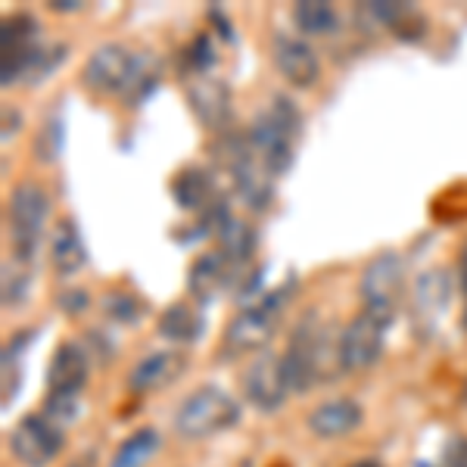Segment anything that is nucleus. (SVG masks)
<instances>
[{"label":"nucleus","mask_w":467,"mask_h":467,"mask_svg":"<svg viewBox=\"0 0 467 467\" xmlns=\"http://www.w3.org/2000/svg\"><path fill=\"white\" fill-rule=\"evenodd\" d=\"M246 134H250V144L255 156H259V162L265 165L271 178H277L293 165L296 144L303 138V116H299L296 103L290 97L277 94L271 100V107L253 119Z\"/></svg>","instance_id":"obj_1"},{"label":"nucleus","mask_w":467,"mask_h":467,"mask_svg":"<svg viewBox=\"0 0 467 467\" xmlns=\"http://www.w3.org/2000/svg\"><path fill=\"white\" fill-rule=\"evenodd\" d=\"M296 293V281L281 284L277 290L262 293L250 306H244L228 321L222 334V352L224 356H244V352H262L271 337L277 334V321L284 315V306Z\"/></svg>","instance_id":"obj_2"},{"label":"nucleus","mask_w":467,"mask_h":467,"mask_svg":"<svg viewBox=\"0 0 467 467\" xmlns=\"http://www.w3.org/2000/svg\"><path fill=\"white\" fill-rule=\"evenodd\" d=\"M215 162L224 175L231 178L237 197L246 202L255 213L268 209L271 197H275V187H271L268 169L259 162L255 150L250 144V134L246 131H222L215 140Z\"/></svg>","instance_id":"obj_3"},{"label":"nucleus","mask_w":467,"mask_h":467,"mask_svg":"<svg viewBox=\"0 0 467 467\" xmlns=\"http://www.w3.org/2000/svg\"><path fill=\"white\" fill-rule=\"evenodd\" d=\"M330 358L340 361V349H330L327 327L315 312H306L293 327L287 352H284V371H287L293 393H308L315 383L324 380Z\"/></svg>","instance_id":"obj_4"},{"label":"nucleus","mask_w":467,"mask_h":467,"mask_svg":"<svg viewBox=\"0 0 467 467\" xmlns=\"http://www.w3.org/2000/svg\"><path fill=\"white\" fill-rule=\"evenodd\" d=\"M240 420V405L222 387L193 389L175 411V433L184 440H206V436L231 431Z\"/></svg>","instance_id":"obj_5"},{"label":"nucleus","mask_w":467,"mask_h":467,"mask_svg":"<svg viewBox=\"0 0 467 467\" xmlns=\"http://www.w3.org/2000/svg\"><path fill=\"white\" fill-rule=\"evenodd\" d=\"M50 200L37 184H19L10 193V240L13 253L22 265H32L37 250H41L44 228H47Z\"/></svg>","instance_id":"obj_6"},{"label":"nucleus","mask_w":467,"mask_h":467,"mask_svg":"<svg viewBox=\"0 0 467 467\" xmlns=\"http://www.w3.org/2000/svg\"><path fill=\"white\" fill-rule=\"evenodd\" d=\"M361 303L365 312H371L374 318L393 324L399 306L405 296V262L399 253H380L368 262V268L361 271Z\"/></svg>","instance_id":"obj_7"},{"label":"nucleus","mask_w":467,"mask_h":467,"mask_svg":"<svg viewBox=\"0 0 467 467\" xmlns=\"http://www.w3.org/2000/svg\"><path fill=\"white\" fill-rule=\"evenodd\" d=\"M147 59L131 54L128 47L122 44H103V47H97L90 59L85 63V69H81V78H85V85L90 90H97V94H128V90L134 88V81H138V75L144 72Z\"/></svg>","instance_id":"obj_8"},{"label":"nucleus","mask_w":467,"mask_h":467,"mask_svg":"<svg viewBox=\"0 0 467 467\" xmlns=\"http://www.w3.org/2000/svg\"><path fill=\"white\" fill-rule=\"evenodd\" d=\"M66 446L63 427H57L44 414H26L10 436V451L26 467H50Z\"/></svg>","instance_id":"obj_9"},{"label":"nucleus","mask_w":467,"mask_h":467,"mask_svg":"<svg viewBox=\"0 0 467 467\" xmlns=\"http://www.w3.org/2000/svg\"><path fill=\"white\" fill-rule=\"evenodd\" d=\"M244 393L250 399L253 409H259L265 414L281 409V405L287 402V396L293 393L287 371H284V356H277V352H271V349L255 352L250 368L244 371Z\"/></svg>","instance_id":"obj_10"},{"label":"nucleus","mask_w":467,"mask_h":467,"mask_svg":"<svg viewBox=\"0 0 467 467\" xmlns=\"http://www.w3.org/2000/svg\"><path fill=\"white\" fill-rule=\"evenodd\" d=\"M389 324L374 318L371 312H361L346 324L340 337V368L343 371H368L371 365H378L383 356V340H387Z\"/></svg>","instance_id":"obj_11"},{"label":"nucleus","mask_w":467,"mask_h":467,"mask_svg":"<svg viewBox=\"0 0 467 467\" xmlns=\"http://www.w3.org/2000/svg\"><path fill=\"white\" fill-rule=\"evenodd\" d=\"M184 90L193 116L209 131L222 134L231 122V88L218 75L209 72H184Z\"/></svg>","instance_id":"obj_12"},{"label":"nucleus","mask_w":467,"mask_h":467,"mask_svg":"<svg viewBox=\"0 0 467 467\" xmlns=\"http://www.w3.org/2000/svg\"><path fill=\"white\" fill-rule=\"evenodd\" d=\"M37 50H41V44H37V22L28 13H16V16L4 19V63H0L4 88H10L13 81L28 75Z\"/></svg>","instance_id":"obj_13"},{"label":"nucleus","mask_w":467,"mask_h":467,"mask_svg":"<svg viewBox=\"0 0 467 467\" xmlns=\"http://www.w3.org/2000/svg\"><path fill=\"white\" fill-rule=\"evenodd\" d=\"M271 57H275L277 72H281L293 88H312L315 81L321 78L318 54H315L312 44L303 41V37L277 32L275 41H271Z\"/></svg>","instance_id":"obj_14"},{"label":"nucleus","mask_w":467,"mask_h":467,"mask_svg":"<svg viewBox=\"0 0 467 467\" xmlns=\"http://www.w3.org/2000/svg\"><path fill=\"white\" fill-rule=\"evenodd\" d=\"M90 374L88 352L78 343H59L47 365V393L57 396H81Z\"/></svg>","instance_id":"obj_15"},{"label":"nucleus","mask_w":467,"mask_h":467,"mask_svg":"<svg viewBox=\"0 0 467 467\" xmlns=\"http://www.w3.org/2000/svg\"><path fill=\"white\" fill-rule=\"evenodd\" d=\"M187 368V356L178 349H165V352H153V356L140 358L138 365L128 374V389L131 393H153V389H162L169 383H175Z\"/></svg>","instance_id":"obj_16"},{"label":"nucleus","mask_w":467,"mask_h":467,"mask_svg":"<svg viewBox=\"0 0 467 467\" xmlns=\"http://www.w3.org/2000/svg\"><path fill=\"white\" fill-rule=\"evenodd\" d=\"M228 284H234V271L228 262L222 259V253H202L200 259H193L191 275H187V290L197 306H209L218 299Z\"/></svg>","instance_id":"obj_17"},{"label":"nucleus","mask_w":467,"mask_h":467,"mask_svg":"<svg viewBox=\"0 0 467 467\" xmlns=\"http://www.w3.org/2000/svg\"><path fill=\"white\" fill-rule=\"evenodd\" d=\"M451 299V281H449V271L433 268L427 275L418 277L414 284V315H418L420 327H436L442 321Z\"/></svg>","instance_id":"obj_18"},{"label":"nucleus","mask_w":467,"mask_h":467,"mask_svg":"<svg viewBox=\"0 0 467 467\" xmlns=\"http://www.w3.org/2000/svg\"><path fill=\"white\" fill-rule=\"evenodd\" d=\"M218 253L228 262L234 271V281H244L246 268L253 262V250H255V234L246 222H237V218H228V222L218 228Z\"/></svg>","instance_id":"obj_19"},{"label":"nucleus","mask_w":467,"mask_h":467,"mask_svg":"<svg viewBox=\"0 0 467 467\" xmlns=\"http://www.w3.org/2000/svg\"><path fill=\"white\" fill-rule=\"evenodd\" d=\"M361 424V409L352 399H330L308 414V431L321 440H337V436H349Z\"/></svg>","instance_id":"obj_20"},{"label":"nucleus","mask_w":467,"mask_h":467,"mask_svg":"<svg viewBox=\"0 0 467 467\" xmlns=\"http://www.w3.org/2000/svg\"><path fill=\"white\" fill-rule=\"evenodd\" d=\"M171 197H175L178 209H187V213H200V215L206 213L213 202L222 200L215 193L213 175H209L206 169H197V165L178 171L175 181H171Z\"/></svg>","instance_id":"obj_21"},{"label":"nucleus","mask_w":467,"mask_h":467,"mask_svg":"<svg viewBox=\"0 0 467 467\" xmlns=\"http://www.w3.org/2000/svg\"><path fill=\"white\" fill-rule=\"evenodd\" d=\"M50 262H54V271L59 277L75 275L81 265L88 262V246L81 240V231L72 218H63L54 231V240H50Z\"/></svg>","instance_id":"obj_22"},{"label":"nucleus","mask_w":467,"mask_h":467,"mask_svg":"<svg viewBox=\"0 0 467 467\" xmlns=\"http://www.w3.org/2000/svg\"><path fill=\"white\" fill-rule=\"evenodd\" d=\"M206 330V321H202V312L193 303H175L162 312L160 318V337L169 343L178 346H191L197 343Z\"/></svg>","instance_id":"obj_23"},{"label":"nucleus","mask_w":467,"mask_h":467,"mask_svg":"<svg viewBox=\"0 0 467 467\" xmlns=\"http://www.w3.org/2000/svg\"><path fill=\"white\" fill-rule=\"evenodd\" d=\"M293 22L303 35L321 37L340 28V13L327 0H303V4L293 6Z\"/></svg>","instance_id":"obj_24"},{"label":"nucleus","mask_w":467,"mask_h":467,"mask_svg":"<svg viewBox=\"0 0 467 467\" xmlns=\"http://www.w3.org/2000/svg\"><path fill=\"white\" fill-rule=\"evenodd\" d=\"M160 451V433L153 427H144V431H134L122 446L116 449L109 467H147L150 458Z\"/></svg>","instance_id":"obj_25"},{"label":"nucleus","mask_w":467,"mask_h":467,"mask_svg":"<svg viewBox=\"0 0 467 467\" xmlns=\"http://www.w3.org/2000/svg\"><path fill=\"white\" fill-rule=\"evenodd\" d=\"M78 414H81V396L47 393V402H44V418H50L57 427H69L72 420H78Z\"/></svg>","instance_id":"obj_26"},{"label":"nucleus","mask_w":467,"mask_h":467,"mask_svg":"<svg viewBox=\"0 0 467 467\" xmlns=\"http://www.w3.org/2000/svg\"><path fill=\"white\" fill-rule=\"evenodd\" d=\"M59 150H63V119L50 116L41 128V138L35 140V153L41 162H54L59 156Z\"/></svg>","instance_id":"obj_27"},{"label":"nucleus","mask_w":467,"mask_h":467,"mask_svg":"<svg viewBox=\"0 0 467 467\" xmlns=\"http://www.w3.org/2000/svg\"><path fill=\"white\" fill-rule=\"evenodd\" d=\"M215 63V47L213 37L200 35L191 47L184 50V72H209V66Z\"/></svg>","instance_id":"obj_28"},{"label":"nucleus","mask_w":467,"mask_h":467,"mask_svg":"<svg viewBox=\"0 0 467 467\" xmlns=\"http://www.w3.org/2000/svg\"><path fill=\"white\" fill-rule=\"evenodd\" d=\"M59 59H66V47H59V44H54V47H41L32 59V69H28L26 78L32 81V85L35 81H44L50 72H54V66Z\"/></svg>","instance_id":"obj_29"},{"label":"nucleus","mask_w":467,"mask_h":467,"mask_svg":"<svg viewBox=\"0 0 467 467\" xmlns=\"http://www.w3.org/2000/svg\"><path fill=\"white\" fill-rule=\"evenodd\" d=\"M107 312L116 321H134L144 315V303L128 296V293H112V296H107Z\"/></svg>","instance_id":"obj_30"},{"label":"nucleus","mask_w":467,"mask_h":467,"mask_svg":"<svg viewBox=\"0 0 467 467\" xmlns=\"http://www.w3.org/2000/svg\"><path fill=\"white\" fill-rule=\"evenodd\" d=\"M28 287V275L19 268H4V306H16L22 299V290Z\"/></svg>","instance_id":"obj_31"},{"label":"nucleus","mask_w":467,"mask_h":467,"mask_svg":"<svg viewBox=\"0 0 467 467\" xmlns=\"http://www.w3.org/2000/svg\"><path fill=\"white\" fill-rule=\"evenodd\" d=\"M440 467H467V436L449 440V446L442 449Z\"/></svg>","instance_id":"obj_32"},{"label":"nucleus","mask_w":467,"mask_h":467,"mask_svg":"<svg viewBox=\"0 0 467 467\" xmlns=\"http://www.w3.org/2000/svg\"><path fill=\"white\" fill-rule=\"evenodd\" d=\"M59 308H63V312H69V315L85 312V308H88V293H81V290L63 293V296H59Z\"/></svg>","instance_id":"obj_33"},{"label":"nucleus","mask_w":467,"mask_h":467,"mask_svg":"<svg viewBox=\"0 0 467 467\" xmlns=\"http://www.w3.org/2000/svg\"><path fill=\"white\" fill-rule=\"evenodd\" d=\"M78 0H66V4H59V0H54V4H50V10H66V13H69V10H78Z\"/></svg>","instance_id":"obj_34"},{"label":"nucleus","mask_w":467,"mask_h":467,"mask_svg":"<svg viewBox=\"0 0 467 467\" xmlns=\"http://www.w3.org/2000/svg\"><path fill=\"white\" fill-rule=\"evenodd\" d=\"M462 290L467 293V246H464V253H462Z\"/></svg>","instance_id":"obj_35"},{"label":"nucleus","mask_w":467,"mask_h":467,"mask_svg":"<svg viewBox=\"0 0 467 467\" xmlns=\"http://www.w3.org/2000/svg\"><path fill=\"white\" fill-rule=\"evenodd\" d=\"M69 467H94V458H78V462H72Z\"/></svg>","instance_id":"obj_36"},{"label":"nucleus","mask_w":467,"mask_h":467,"mask_svg":"<svg viewBox=\"0 0 467 467\" xmlns=\"http://www.w3.org/2000/svg\"><path fill=\"white\" fill-rule=\"evenodd\" d=\"M349 467H383L378 462H356V464H349Z\"/></svg>","instance_id":"obj_37"},{"label":"nucleus","mask_w":467,"mask_h":467,"mask_svg":"<svg viewBox=\"0 0 467 467\" xmlns=\"http://www.w3.org/2000/svg\"><path fill=\"white\" fill-rule=\"evenodd\" d=\"M464 299H467V293H464ZM464 327H467V303H464Z\"/></svg>","instance_id":"obj_38"},{"label":"nucleus","mask_w":467,"mask_h":467,"mask_svg":"<svg viewBox=\"0 0 467 467\" xmlns=\"http://www.w3.org/2000/svg\"><path fill=\"white\" fill-rule=\"evenodd\" d=\"M464 402H467V383H464Z\"/></svg>","instance_id":"obj_39"}]
</instances>
